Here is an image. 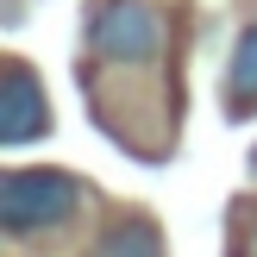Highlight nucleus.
<instances>
[{"label":"nucleus","instance_id":"obj_6","mask_svg":"<svg viewBox=\"0 0 257 257\" xmlns=\"http://www.w3.org/2000/svg\"><path fill=\"white\" fill-rule=\"evenodd\" d=\"M251 176H257V151H251Z\"/></svg>","mask_w":257,"mask_h":257},{"label":"nucleus","instance_id":"obj_5","mask_svg":"<svg viewBox=\"0 0 257 257\" xmlns=\"http://www.w3.org/2000/svg\"><path fill=\"white\" fill-rule=\"evenodd\" d=\"M226 94L238 107H257V25H245L232 44V69H226Z\"/></svg>","mask_w":257,"mask_h":257},{"label":"nucleus","instance_id":"obj_2","mask_svg":"<svg viewBox=\"0 0 257 257\" xmlns=\"http://www.w3.org/2000/svg\"><path fill=\"white\" fill-rule=\"evenodd\" d=\"M88 44L107 63H151L163 50V19L145 0H107V7H94V19H88Z\"/></svg>","mask_w":257,"mask_h":257},{"label":"nucleus","instance_id":"obj_1","mask_svg":"<svg viewBox=\"0 0 257 257\" xmlns=\"http://www.w3.org/2000/svg\"><path fill=\"white\" fill-rule=\"evenodd\" d=\"M75 207H82V188L63 170H7L0 176V226H7L13 238L50 232V226H63Z\"/></svg>","mask_w":257,"mask_h":257},{"label":"nucleus","instance_id":"obj_4","mask_svg":"<svg viewBox=\"0 0 257 257\" xmlns=\"http://www.w3.org/2000/svg\"><path fill=\"white\" fill-rule=\"evenodd\" d=\"M88 257H163V232L151 220H138V213H125V220H113L107 232L94 238Z\"/></svg>","mask_w":257,"mask_h":257},{"label":"nucleus","instance_id":"obj_3","mask_svg":"<svg viewBox=\"0 0 257 257\" xmlns=\"http://www.w3.org/2000/svg\"><path fill=\"white\" fill-rule=\"evenodd\" d=\"M44 132H50V100L38 88V75L25 63H7V75H0V145L19 151Z\"/></svg>","mask_w":257,"mask_h":257}]
</instances>
